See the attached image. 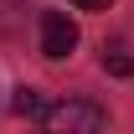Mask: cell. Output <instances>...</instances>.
I'll use <instances>...</instances> for the list:
<instances>
[{
    "label": "cell",
    "instance_id": "5",
    "mask_svg": "<svg viewBox=\"0 0 134 134\" xmlns=\"http://www.w3.org/2000/svg\"><path fill=\"white\" fill-rule=\"evenodd\" d=\"M72 5H77V10H108L114 0H72Z\"/></svg>",
    "mask_w": 134,
    "mask_h": 134
},
{
    "label": "cell",
    "instance_id": "2",
    "mask_svg": "<svg viewBox=\"0 0 134 134\" xmlns=\"http://www.w3.org/2000/svg\"><path fill=\"white\" fill-rule=\"evenodd\" d=\"M72 47H77V21L67 10H47L41 16V57L62 62V57H72Z\"/></svg>",
    "mask_w": 134,
    "mask_h": 134
},
{
    "label": "cell",
    "instance_id": "4",
    "mask_svg": "<svg viewBox=\"0 0 134 134\" xmlns=\"http://www.w3.org/2000/svg\"><path fill=\"white\" fill-rule=\"evenodd\" d=\"M103 72H114V77H129V72H134V57H124V52H103Z\"/></svg>",
    "mask_w": 134,
    "mask_h": 134
},
{
    "label": "cell",
    "instance_id": "3",
    "mask_svg": "<svg viewBox=\"0 0 134 134\" xmlns=\"http://www.w3.org/2000/svg\"><path fill=\"white\" fill-rule=\"evenodd\" d=\"M10 108H16L21 119H41V114H47V103H41V93H36V88H16Z\"/></svg>",
    "mask_w": 134,
    "mask_h": 134
},
{
    "label": "cell",
    "instance_id": "1",
    "mask_svg": "<svg viewBox=\"0 0 134 134\" xmlns=\"http://www.w3.org/2000/svg\"><path fill=\"white\" fill-rule=\"evenodd\" d=\"M41 134H103V108L88 98H57L41 114Z\"/></svg>",
    "mask_w": 134,
    "mask_h": 134
}]
</instances>
